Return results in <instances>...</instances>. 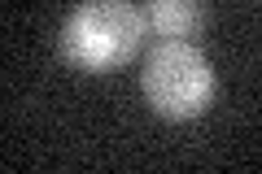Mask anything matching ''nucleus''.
<instances>
[{
  "label": "nucleus",
  "instance_id": "1",
  "mask_svg": "<svg viewBox=\"0 0 262 174\" xmlns=\"http://www.w3.org/2000/svg\"><path fill=\"white\" fill-rule=\"evenodd\" d=\"M144 31V13L127 0H83L61 27V53L83 70H110L136 57Z\"/></svg>",
  "mask_w": 262,
  "mask_h": 174
},
{
  "label": "nucleus",
  "instance_id": "2",
  "mask_svg": "<svg viewBox=\"0 0 262 174\" xmlns=\"http://www.w3.org/2000/svg\"><path fill=\"white\" fill-rule=\"evenodd\" d=\"M144 96L162 118H196L214 96V70L192 44L184 39H166L162 48H153V57L144 61Z\"/></svg>",
  "mask_w": 262,
  "mask_h": 174
},
{
  "label": "nucleus",
  "instance_id": "3",
  "mask_svg": "<svg viewBox=\"0 0 262 174\" xmlns=\"http://www.w3.org/2000/svg\"><path fill=\"white\" fill-rule=\"evenodd\" d=\"M201 0H144V22L166 39H184L196 35L201 27Z\"/></svg>",
  "mask_w": 262,
  "mask_h": 174
}]
</instances>
